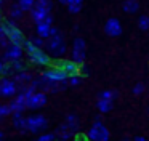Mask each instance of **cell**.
I'll return each mask as SVG.
<instances>
[{
	"mask_svg": "<svg viewBox=\"0 0 149 141\" xmlns=\"http://www.w3.org/2000/svg\"><path fill=\"white\" fill-rule=\"evenodd\" d=\"M3 24V29H5V34H7V38L11 42V43H18V45H24L26 42V37L24 34L19 31L16 24H15V19H7V21L2 22Z\"/></svg>",
	"mask_w": 149,
	"mask_h": 141,
	"instance_id": "obj_4",
	"label": "cell"
},
{
	"mask_svg": "<svg viewBox=\"0 0 149 141\" xmlns=\"http://www.w3.org/2000/svg\"><path fill=\"white\" fill-rule=\"evenodd\" d=\"M66 125L69 127V130L72 131V133H75V131H79V128H80V122H79V117L75 114H68L66 115Z\"/></svg>",
	"mask_w": 149,
	"mask_h": 141,
	"instance_id": "obj_18",
	"label": "cell"
},
{
	"mask_svg": "<svg viewBox=\"0 0 149 141\" xmlns=\"http://www.w3.org/2000/svg\"><path fill=\"white\" fill-rule=\"evenodd\" d=\"M31 18H32V21L34 22H40V21H45L47 18H48L52 13L50 11H45V10H42V8H37V6H34L32 10H31Z\"/></svg>",
	"mask_w": 149,
	"mask_h": 141,
	"instance_id": "obj_16",
	"label": "cell"
},
{
	"mask_svg": "<svg viewBox=\"0 0 149 141\" xmlns=\"http://www.w3.org/2000/svg\"><path fill=\"white\" fill-rule=\"evenodd\" d=\"M11 122H13V127L16 128L21 133H26V117L23 115V112H13L11 114Z\"/></svg>",
	"mask_w": 149,
	"mask_h": 141,
	"instance_id": "obj_15",
	"label": "cell"
},
{
	"mask_svg": "<svg viewBox=\"0 0 149 141\" xmlns=\"http://www.w3.org/2000/svg\"><path fill=\"white\" fill-rule=\"evenodd\" d=\"M68 10H69V13H72V15H77V13L82 10V3H69Z\"/></svg>",
	"mask_w": 149,
	"mask_h": 141,
	"instance_id": "obj_29",
	"label": "cell"
},
{
	"mask_svg": "<svg viewBox=\"0 0 149 141\" xmlns=\"http://www.w3.org/2000/svg\"><path fill=\"white\" fill-rule=\"evenodd\" d=\"M7 72H8V64H5L3 59H0V77L7 75Z\"/></svg>",
	"mask_w": 149,
	"mask_h": 141,
	"instance_id": "obj_32",
	"label": "cell"
},
{
	"mask_svg": "<svg viewBox=\"0 0 149 141\" xmlns=\"http://www.w3.org/2000/svg\"><path fill=\"white\" fill-rule=\"evenodd\" d=\"M55 135H56V138H58V140H71V138L74 136V133L69 130V127L66 124L59 125V127L55 130Z\"/></svg>",
	"mask_w": 149,
	"mask_h": 141,
	"instance_id": "obj_17",
	"label": "cell"
},
{
	"mask_svg": "<svg viewBox=\"0 0 149 141\" xmlns=\"http://www.w3.org/2000/svg\"><path fill=\"white\" fill-rule=\"evenodd\" d=\"M59 3H63V5H69V3H82V0H59Z\"/></svg>",
	"mask_w": 149,
	"mask_h": 141,
	"instance_id": "obj_33",
	"label": "cell"
},
{
	"mask_svg": "<svg viewBox=\"0 0 149 141\" xmlns=\"http://www.w3.org/2000/svg\"><path fill=\"white\" fill-rule=\"evenodd\" d=\"M8 115H11L10 106H8V104H2V103H0V120L5 119V117H8Z\"/></svg>",
	"mask_w": 149,
	"mask_h": 141,
	"instance_id": "obj_27",
	"label": "cell"
},
{
	"mask_svg": "<svg viewBox=\"0 0 149 141\" xmlns=\"http://www.w3.org/2000/svg\"><path fill=\"white\" fill-rule=\"evenodd\" d=\"M144 88H146V87H144V83H141V82H139V83H136V85L133 87V95H141V93L144 91Z\"/></svg>",
	"mask_w": 149,
	"mask_h": 141,
	"instance_id": "obj_31",
	"label": "cell"
},
{
	"mask_svg": "<svg viewBox=\"0 0 149 141\" xmlns=\"http://www.w3.org/2000/svg\"><path fill=\"white\" fill-rule=\"evenodd\" d=\"M104 32L109 37H119L122 34V24H120V21L116 18H109L106 21V24H104Z\"/></svg>",
	"mask_w": 149,
	"mask_h": 141,
	"instance_id": "obj_13",
	"label": "cell"
},
{
	"mask_svg": "<svg viewBox=\"0 0 149 141\" xmlns=\"http://www.w3.org/2000/svg\"><path fill=\"white\" fill-rule=\"evenodd\" d=\"M112 103L114 101H111V99H106V98H98V101H96V107H98V111L100 112H109L111 109H112Z\"/></svg>",
	"mask_w": 149,
	"mask_h": 141,
	"instance_id": "obj_19",
	"label": "cell"
},
{
	"mask_svg": "<svg viewBox=\"0 0 149 141\" xmlns=\"http://www.w3.org/2000/svg\"><path fill=\"white\" fill-rule=\"evenodd\" d=\"M135 140H136V141H144L146 138H144V136H135Z\"/></svg>",
	"mask_w": 149,
	"mask_h": 141,
	"instance_id": "obj_34",
	"label": "cell"
},
{
	"mask_svg": "<svg viewBox=\"0 0 149 141\" xmlns=\"http://www.w3.org/2000/svg\"><path fill=\"white\" fill-rule=\"evenodd\" d=\"M2 2H3V0H0V5H2Z\"/></svg>",
	"mask_w": 149,
	"mask_h": 141,
	"instance_id": "obj_37",
	"label": "cell"
},
{
	"mask_svg": "<svg viewBox=\"0 0 149 141\" xmlns=\"http://www.w3.org/2000/svg\"><path fill=\"white\" fill-rule=\"evenodd\" d=\"M56 66L61 67L68 75H72V74H80V66L82 64L75 63L74 59H61V58H59V59L56 61Z\"/></svg>",
	"mask_w": 149,
	"mask_h": 141,
	"instance_id": "obj_11",
	"label": "cell"
},
{
	"mask_svg": "<svg viewBox=\"0 0 149 141\" xmlns=\"http://www.w3.org/2000/svg\"><path fill=\"white\" fill-rule=\"evenodd\" d=\"M24 54V47L23 45H18V43H8L7 47L3 48V61H16V59H21Z\"/></svg>",
	"mask_w": 149,
	"mask_h": 141,
	"instance_id": "obj_8",
	"label": "cell"
},
{
	"mask_svg": "<svg viewBox=\"0 0 149 141\" xmlns=\"http://www.w3.org/2000/svg\"><path fill=\"white\" fill-rule=\"evenodd\" d=\"M45 50L48 51V54L52 58H63L68 51V45H66V40H64V35L61 32H56V34L50 35L48 38H45Z\"/></svg>",
	"mask_w": 149,
	"mask_h": 141,
	"instance_id": "obj_2",
	"label": "cell"
},
{
	"mask_svg": "<svg viewBox=\"0 0 149 141\" xmlns=\"http://www.w3.org/2000/svg\"><path fill=\"white\" fill-rule=\"evenodd\" d=\"M36 6H37V8H42V10H45V11L52 13L53 2H52V0H36Z\"/></svg>",
	"mask_w": 149,
	"mask_h": 141,
	"instance_id": "obj_22",
	"label": "cell"
},
{
	"mask_svg": "<svg viewBox=\"0 0 149 141\" xmlns=\"http://www.w3.org/2000/svg\"><path fill=\"white\" fill-rule=\"evenodd\" d=\"M52 27H53V16L50 15L45 21L36 22V34L43 38H48L52 35Z\"/></svg>",
	"mask_w": 149,
	"mask_h": 141,
	"instance_id": "obj_12",
	"label": "cell"
},
{
	"mask_svg": "<svg viewBox=\"0 0 149 141\" xmlns=\"http://www.w3.org/2000/svg\"><path fill=\"white\" fill-rule=\"evenodd\" d=\"M138 27L141 31H149V16H141L138 19Z\"/></svg>",
	"mask_w": 149,
	"mask_h": 141,
	"instance_id": "obj_26",
	"label": "cell"
},
{
	"mask_svg": "<svg viewBox=\"0 0 149 141\" xmlns=\"http://www.w3.org/2000/svg\"><path fill=\"white\" fill-rule=\"evenodd\" d=\"M0 21H2V13H0Z\"/></svg>",
	"mask_w": 149,
	"mask_h": 141,
	"instance_id": "obj_36",
	"label": "cell"
},
{
	"mask_svg": "<svg viewBox=\"0 0 149 141\" xmlns=\"http://www.w3.org/2000/svg\"><path fill=\"white\" fill-rule=\"evenodd\" d=\"M139 8L138 0H125L123 2V11L125 13H136Z\"/></svg>",
	"mask_w": 149,
	"mask_h": 141,
	"instance_id": "obj_21",
	"label": "cell"
},
{
	"mask_svg": "<svg viewBox=\"0 0 149 141\" xmlns=\"http://www.w3.org/2000/svg\"><path fill=\"white\" fill-rule=\"evenodd\" d=\"M13 79H15V82L18 83V88L23 90V88H26V87L34 80V75H32L31 72H27L26 69H24V70H21V72L13 74Z\"/></svg>",
	"mask_w": 149,
	"mask_h": 141,
	"instance_id": "obj_14",
	"label": "cell"
},
{
	"mask_svg": "<svg viewBox=\"0 0 149 141\" xmlns=\"http://www.w3.org/2000/svg\"><path fill=\"white\" fill-rule=\"evenodd\" d=\"M47 104V93L43 90H37V91L31 93L29 98H27V109H42Z\"/></svg>",
	"mask_w": 149,
	"mask_h": 141,
	"instance_id": "obj_9",
	"label": "cell"
},
{
	"mask_svg": "<svg viewBox=\"0 0 149 141\" xmlns=\"http://www.w3.org/2000/svg\"><path fill=\"white\" fill-rule=\"evenodd\" d=\"M56 140L55 133H40L39 135V141H53Z\"/></svg>",
	"mask_w": 149,
	"mask_h": 141,
	"instance_id": "obj_30",
	"label": "cell"
},
{
	"mask_svg": "<svg viewBox=\"0 0 149 141\" xmlns=\"http://www.w3.org/2000/svg\"><path fill=\"white\" fill-rule=\"evenodd\" d=\"M10 18L11 19H15V21H18V19H21L24 16V11H23V8H21L18 3H15V5H11L10 6Z\"/></svg>",
	"mask_w": 149,
	"mask_h": 141,
	"instance_id": "obj_20",
	"label": "cell"
},
{
	"mask_svg": "<svg viewBox=\"0 0 149 141\" xmlns=\"http://www.w3.org/2000/svg\"><path fill=\"white\" fill-rule=\"evenodd\" d=\"M24 53L29 58V61L36 66H50L52 64V56L48 54V51H45L43 48L36 47L31 40L24 42Z\"/></svg>",
	"mask_w": 149,
	"mask_h": 141,
	"instance_id": "obj_1",
	"label": "cell"
},
{
	"mask_svg": "<svg viewBox=\"0 0 149 141\" xmlns=\"http://www.w3.org/2000/svg\"><path fill=\"white\" fill-rule=\"evenodd\" d=\"M87 43L82 37H77L72 43V51H71V59H74L75 63L79 64H84L85 56H87Z\"/></svg>",
	"mask_w": 149,
	"mask_h": 141,
	"instance_id": "obj_7",
	"label": "cell"
},
{
	"mask_svg": "<svg viewBox=\"0 0 149 141\" xmlns=\"http://www.w3.org/2000/svg\"><path fill=\"white\" fill-rule=\"evenodd\" d=\"M42 77L45 80H48V82H66V80H68V74L58 66L45 69L42 72Z\"/></svg>",
	"mask_w": 149,
	"mask_h": 141,
	"instance_id": "obj_10",
	"label": "cell"
},
{
	"mask_svg": "<svg viewBox=\"0 0 149 141\" xmlns=\"http://www.w3.org/2000/svg\"><path fill=\"white\" fill-rule=\"evenodd\" d=\"M18 91H19V88H18V83L15 82V79L5 75L0 77V98H13Z\"/></svg>",
	"mask_w": 149,
	"mask_h": 141,
	"instance_id": "obj_5",
	"label": "cell"
},
{
	"mask_svg": "<svg viewBox=\"0 0 149 141\" xmlns=\"http://www.w3.org/2000/svg\"><path fill=\"white\" fill-rule=\"evenodd\" d=\"M29 40L32 42V43L36 45V47H40V48H43V47H45V38H43V37H40V35H37V34L34 35V37H31Z\"/></svg>",
	"mask_w": 149,
	"mask_h": 141,
	"instance_id": "obj_28",
	"label": "cell"
},
{
	"mask_svg": "<svg viewBox=\"0 0 149 141\" xmlns=\"http://www.w3.org/2000/svg\"><path fill=\"white\" fill-rule=\"evenodd\" d=\"M80 82H82V75H80V74H72V75H68V83L71 87L80 85Z\"/></svg>",
	"mask_w": 149,
	"mask_h": 141,
	"instance_id": "obj_24",
	"label": "cell"
},
{
	"mask_svg": "<svg viewBox=\"0 0 149 141\" xmlns=\"http://www.w3.org/2000/svg\"><path fill=\"white\" fill-rule=\"evenodd\" d=\"M87 138L91 141H107L109 140V130L100 120H95V124L91 125V128L87 133Z\"/></svg>",
	"mask_w": 149,
	"mask_h": 141,
	"instance_id": "obj_6",
	"label": "cell"
},
{
	"mask_svg": "<svg viewBox=\"0 0 149 141\" xmlns=\"http://www.w3.org/2000/svg\"><path fill=\"white\" fill-rule=\"evenodd\" d=\"M3 138H5V133H3L2 130H0V140H3Z\"/></svg>",
	"mask_w": 149,
	"mask_h": 141,
	"instance_id": "obj_35",
	"label": "cell"
},
{
	"mask_svg": "<svg viewBox=\"0 0 149 141\" xmlns=\"http://www.w3.org/2000/svg\"><path fill=\"white\" fill-rule=\"evenodd\" d=\"M100 98H106V99L114 101V99L117 98V91H116V90H104V91H101Z\"/></svg>",
	"mask_w": 149,
	"mask_h": 141,
	"instance_id": "obj_25",
	"label": "cell"
},
{
	"mask_svg": "<svg viewBox=\"0 0 149 141\" xmlns=\"http://www.w3.org/2000/svg\"><path fill=\"white\" fill-rule=\"evenodd\" d=\"M48 128V120H47L45 115L42 114H34L26 117V130L29 133L34 135H40Z\"/></svg>",
	"mask_w": 149,
	"mask_h": 141,
	"instance_id": "obj_3",
	"label": "cell"
},
{
	"mask_svg": "<svg viewBox=\"0 0 149 141\" xmlns=\"http://www.w3.org/2000/svg\"><path fill=\"white\" fill-rule=\"evenodd\" d=\"M18 5L23 8V11H31L36 6V0H18Z\"/></svg>",
	"mask_w": 149,
	"mask_h": 141,
	"instance_id": "obj_23",
	"label": "cell"
}]
</instances>
